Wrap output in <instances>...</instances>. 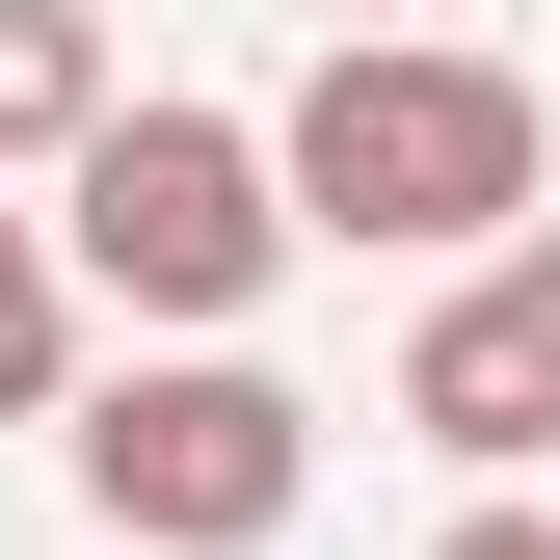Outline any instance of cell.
I'll list each match as a JSON object with an SVG mask.
<instances>
[{
    "instance_id": "cell-7",
    "label": "cell",
    "mask_w": 560,
    "mask_h": 560,
    "mask_svg": "<svg viewBox=\"0 0 560 560\" xmlns=\"http://www.w3.org/2000/svg\"><path fill=\"white\" fill-rule=\"evenodd\" d=\"M428 560H560V508H508V480H480V508H454Z\"/></svg>"
},
{
    "instance_id": "cell-1",
    "label": "cell",
    "mask_w": 560,
    "mask_h": 560,
    "mask_svg": "<svg viewBox=\"0 0 560 560\" xmlns=\"http://www.w3.org/2000/svg\"><path fill=\"white\" fill-rule=\"evenodd\" d=\"M267 187H294V241H400V267H480V241H534V187H560V133L508 54H454V27H347L294 107H267Z\"/></svg>"
},
{
    "instance_id": "cell-6",
    "label": "cell",
    "mask_w": 560,
    "mask_h": 560,
    "mask_svg": "<svg viewBox=\"0 0 560 560\" xmlns=\"http://www.w3.org/2000/svg\"><path fill=\"white\" fill-rule=\"evenodd\" d=\"M54 400H81V267L0 214V428H54Z\"/></svg>"
},
{
    "instance_id": "cell-4",
    "label": "cell",
    "mask_w": 560,
    "mask_h": 560,
    "mask_svg": "<svg viewBox=\"0 0 560 560\" xmlns=\"http://www.w3.org/2000/svg\"><path fill=\"white\" fill-rule=\"evenodd\" d=\"M400 428H428L454 480H534V454H560V214H534V241H480L454 294H428V347H400Z\"/></svg>"
},
{
    "instance_id": "cell-3",
    "label": "cell",
    "mask_w": 560,
    "mask_h": 560,
    "mask_svg": "<svg viewBox=\"0 0 560 560\" xmlns=\"http://www.w3.org/2000/svg\"><path fill=\"white\" fill-rule=\"evenodd\" d=\"M81 508H107L133 560H267V534L320 508V400L241 374V347H161V374L81 400Z\"/></svg>"
},
{
    "instance_id": "cell-5",
    "label": "cell",
    "mask_w": 560,
    "mask_h": 560,
    "mask_svg": "<svg viewBox=\"0 0 560 560\" xmlns=\"http://www.w3.org/2000/svg\"><path fill=\"white\" fill-rule=\"evenodd\" d=\"M107 133V27L81 0H0V161H81Z\"/></svg>"
},
{
    "instance_id": "cell-2",
    "label": "cell",
    "mask_w": 560,
    "mask_h": 560,
    "mask_svg": "<svg viewBox=\"0 0 560 560\" xmlns=\"http://www.w3.org/2000/svg\"><path fill=\"white\" fill-rule=\"evenodd\" d=\"M54 267H81L107 320L214 347V320H267V267H294V187H267V133H241V107L107 81V133L54 161Z\"/></svg>"
}]
</instances>
